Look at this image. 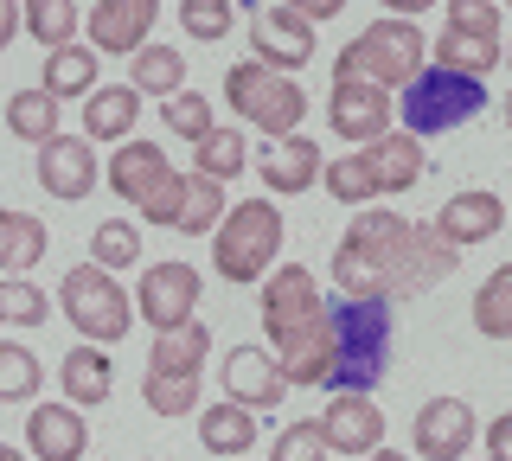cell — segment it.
Listing matches in <instances>:
<instances>
[{
	"mask_svg": "<svg viewBox=\"0 0 512 461\" xmlns=\"http://www.w3.org/2000/svg\"><path fill=\"white\" fill-rule=\"evenodd\" d=\"M340 250H352V257L372 269V282L391 301L436 289V282H448L455 263H461L429 225H416V218H404V212H384V205H365V212L352 218Z\"/></svg>",
	"mask_w": 512,
	"mask_h": 461,
	"instance_id": "cell-1",
	"label": "cell"
},
{
	"mask_svg": "<svg viewBox=\"0 0 512 461\" xmlns=\"http://www.w3.org/2000/svg\"><path fill=\"white\" fill-rule=\"evenodd\" d=\"M327 321H333V378L327 391H359L372 397V385L391 372V301H327Z\"/></svg>",
	"mask_w": 512,
	"mask_h": 461,
	"instance_id": "cell-2",
	"label": "cell"
},
{
	"mask_svg": "<svg viewBox=\"0 0 512 461\" xmlns=\"http://www.w3.org/2000/svg\"><path fill=\"white\" fill-rule=\"evenodd\" d=\"M429 173V154H423V141L416 135H384L372 141V148H359V154H340V161H327V173H320V186H327L340 205H372V199H391V193H410L416 180Z\"/></svg>",
	"mask_w": 512,
	"mask_h": 461,
	"instance_id": "cell-3",
	"label": "cell"
},
{
	"mask_svg": "<svg viewBox=\"0 0 512 461\" xmlns=\"http://www.w3.org/2000/svg\"><path fill=\"white\" fill-rule=\"evenodd\" d=\"M429 58V39L416 20H372L359 39L333 58V77H359V84H378V90H404Z\"/></svg>",
	"mask_w": 512,
	"mask_h": 461,
	"instance_id": "cell-4",
	"label": "cell"
},
{
	"mask_svg": "<svg viewBox=\"0 0 512 461\" xmlns=\"http://www.w3.org/2000/svg\"><path fill=\"white\" fill-rule=\"evenodd\" d=\"M282 257V212L276 199H244L224 212V225L212 231V263L224 282H263Z\"/></svg>",
	"mask_w": 512,
	"mask_h": 461,
	"instance_id": "cell-5",
	"label": "cell"
},
{
	"mask_svg": "<svg viewBox=\"0 0 512 461\" xmlns=\"http://www.w3.org/2000/svg\"><path fill=\"white\" fill-rule=\"evenodd\" d=\"M103 180H109V193H122L141 218H148V225L173 231V218H180V193H186V173L173 167L154 141H122V148L109 154Z\"/></svg>",
	"mask_w": 512,
	"mask_h": 461,
	"instance_id": "cell-6",
	"label": "cell"
},
{
	"mask_svg": "<svg viewBox=\"0 0 512 461\" xmlns=\"http://www.w3.org/2000/svg\"><path fill=\"white\" fill-rule=\"evenodd\" d=\"M224 103L237 109V122H244V129H263L269 141L295 135L301 116H308V90H301L295 77L256 65V58H244V65L224 71Z\"/></svg>",
	"mask_w": 512,
	"mask_h": 461,
	"instance_id": "cell-7",
	"label": "cell"
},
{
	"mask_svg": "<svg viewBox=\"0 0 512 461\" xmlns=\"http://www.w3.org/2000/svg\"><path fill=\"white\" fill-rule=\"evenodd\" d=\"M58 308H64V321L84 333V346H116L122 333L135 327V295H128L109 269H96V263L64 269Z\"/></svg>",
	"mask_w": 512,
	"mask_h": 461,
	"instance_id": "cell-8",
	"label": "cell"
},
{
	"mask_svg": "<svg viewBox=\"0 0 512 461\" xmlns=\"http://www.w3.org/2000/svg\"><path fill=\"white\" fill-rule=\"evenodd\" d=\"M480 109H487V84H480V77L429 65L404 84V135H416V141L448 135V129H461V122H474Z\"/></svg>",
	"mask_w": 512,
	"mask_h": 461,
	"instance_id": "cell-9",
	"label": "cell"
},
{
	"mask_svg": "<svg viewBox=\"0 0 512 461\" xmlns=\"http://www.w3.org/2000/svg\"><path fill=\"white\" fill-rule=\"evenodd\" d=\"M263 333H269V346L288 340V333H308L327 321V295H320V282L308 276V263H276L263 276Z\"/></svg>",
	"mask_w": 512,
	"mask_h": 461,
	"instance_id": "cell-10",
	"label": "cell"
},
{
	"mask_svg": "<svg viewBox=\"0 0 512 461\" xmlns=\"http://www.w3.org/2000/svg\"><path fill=\"white\" fill-rule=\"evenodd\" d=\"M199 289H205V276L192 263H180V257L148 263L141 269V289H135V314L154 333H173V327L199 321Z\"/></svg>",
	"mask_w": 512,
	"mask_h": 461,
	"instance_id": "cell-11",
	"label": "cell"
},
{
	"mask_svg": "<svg viewBox=\"0 0 512 461\" xmlns=\"http://www.w3.org/2000/svg\"><path fill=\"white\" fill-rule=\"evenodd\" d=\"M480 442V417L468 397H429L410 423V455L416 461H461Z\"/></svg>",
	"mask_w": 512,
	"mask_h": 461,
	"instance_id": "cell-12",
	"label": "cell"
},
{
	"mask_svg": "<svg viewBox=\"0 0 512 461\" xmlns=\"http://www.w3.org/2000/svg\"><path fill=\"white\" fill-rule=\"evenodd\" d=\"M327 129L372 148V141L391 135V90L359 84V77H333V97H327Z\"/></svg>",
	"mask_w": 512,
	"mask_h": 461,
	"instance_id": "cell-13",
	"label": "cell"
},
{
	"mask_svg": "<svg viewBox=\"0 0 512 461\" xmlns=\"http://www.w3.org/2000/svg\"><path fill=\"white\" fill-rule=\"evenodd\" d=\"M282 397H288V378L269 346H231L224 353V404H244L256 417H269Z\"/></svg>",
	"mask_w": 512,
	"mask_h": 461,
	"instance_id": "cell-14",
	"label": "cell"
},
{
	"mask_svg": "<svg viewBox=\"0 0 512 461\" xmlns=\"http://www.w3.org/2000/svg\"><path fill=\"white\" fill-rule=\"evenodd\" d=\"M160 0H96L90 7V52L96 58H135L141 45L154 39Z\"/></svg>",
	"mask_w": 512,
	"mask_h": 461,
	"instance_id": "cell-15",
	"label": "cell"
},
{
	"mask_svg": "<svg viewBox=\"0 0 512 461\" xmlns=\"http://www.w3.org/2000/svg\"><path fill=\"white\" fill-rule=\"evenodd\" d=\"M250 58L269 65V71H282V77L301 71L314 58V26L288 7H256L250 13Z\"/></svg>",
	"mask_w": 512,
	"mask_h": 461,
	"instance_id": "cell-16",
	"label": "cell"
},
{
	"mask_svg": "<svg viewBox=\"0 0 512 461\" xmlns=\"http://www.w3.org/2000/svg\"><path fill=\"white\" fill-rule=\"evenodd\" d=\"M320 436H327V455H372V449H384V410H378V397L340 391L327 410H320Z\"/></svg>",
	"mask_w": 512,
	"mask_h": 461,
	"instance_id": "cell-17",
	"label": "cell"
},
{
	"mask_svg": "<svg viewBox=\"0 0 512 461\" xmlns=\"http://www.w3.org/2000/svg\"><path fill=\"white\" fill-rule=\"evenodd\" d=\"M500 225H506V199H500V193H487V186H468V193H455V199L442 205V212H436V225H429V231H436L442 244L461 257V250L487 244V237L500 231Z\"/></svg>",
	"mask_w": 512,
	"mask_h": 461,
	"instance_id": "cell-18",
	"label": "cell"
},
{
	"mask_svg": "<svg viewBox=\"0 0 512 461\" xmlns=\"http://www.w3.org/2000/svg\"><path fill=\"white\" fill-rule=\"evenodd\" d=\"M96 180H103V173H96V141H84V135H52L39 148V186L52 199H90Z\"/></svg>",
	"mask_w": 512,
	"mask_h": 461,
	"instance_id": "cell-19",
	"label": "cell"
},
{
	"mask_svg": "<svg viewBox=\"0 0 512 461\" xmlns=\"http://www.w3.org/2000/svg\"><path fill=\"white\" fill-rule=\"evenodd\" d=\"M26 455H32V461H84V455H90L84 410H71V404H39V410L26 417Z\"/></svg>",
	"mask_w": 512,
	"mask_h": 461,
	"instance_id": "cell-20",
	"label": "cell"
},
{
	"mask_svg": "<svg viewBox=\"0 0 512 461\" xmlns=\"http://www.w3.org/2000/svg\"><path fill=\"white\" fill-rule=\"evenodd\" d=\"M256 173H263L269 193H308V186L327 173V161H320V148L308 135H282L263 148V161H256Z\"/></svg>",
	"mask_w": 512,
	"mask_h": 461,
	"instance_id": "cell-21",
	"label": "cell"
},
{
	"mask_svg": "<svg viewBox=\"0 0 512 461\" xmlns=\"http://www.w3.org/2000/svg\"><path fill=\"white\" fill-rule=\"evenodd\" d=\"M58 385L71 410H96L109 404V385H116V365H109V346H71L58 359Z\"/></svg>",
	"mask_w": 512,
	"mask_h": 461,
	"instance_id": "cell-22",
	"label": "cell"
},
{
	"mask_svg": "<svg viewBox=\"0 0 512 461\" xmlns=\"http://www.w3.org/2000/svg\"><path fill=\"white\" fill-rule=\"evenodd\" d=\"M141 122V90L135 84H103L84 97V141H128V129Z\"/></svg>",
	"mask_w": 512,
	"mask_h": 461,
	"instance_id": "cell-23",
	"label": "cell"
},
{
	"mask_svg": "<svg viewBox=\"0 0 512 461\" xmlns=\"http://www.w3.org/2000/svg\"><path fill=\"white\" fill-rule=\"evenodd\" d=\"M205 353H212V327L186 321V327H173V333H154L148 372L154 378H199L205 372Z\"/></svg>",
	"mask_w": 512,
	"mask_h": 461,
	"instance_id": "cell-24",
	"label": "cell"
},
{
	"mask_svg": "<svg viewBox=\"0 0 512 461\" xmlns=\"http://www.w3.org/2000/svg\"><path fill=\"white\" fill-rule=\"evenodd\" d=\"M199 442H205L218 461H244V455L256 449V410H244V404H205Z\"/></svg>",
	"mask_w": 512,
	"mask_h": 461,
	"instance_id": "cell-25",
	"label": "cell"
},
{
	"mask_svg": "<svg viewBox=\"0 0 512 461\" xmlns=\"http://www.w3.org/2000/svg\"><path fill=\"white\" fill-rule=\"evenodd\" d=\"M45 244H52V231H45L39 218L0 205V276H26V269H39Z\"/></svg>",
	"mask_w": 512,
	"mask_h": 461,
	"instance_id": "cell-26",
	"label": "cell"
},
{
	"mask_svg": "<svg viewBox=\"0 0 512 461\" xmlns=\"http://www.w3.org/2000/svg\"><path fill=\"white\" fill-rule=\"evenodd\" d=\"M45 97H52V103H84L90 97V90H96V52H90V45H58V52H45Z\"/></svg>",
	"mask_w": 512,
	"mask_h": 461,
	"instance_id": "cell-27",
	"label": "cell"
},
{
	"mask_svg": "<svg viewBox=\"0 0 512 461\" xmlns=\"http://www.w3.org/2000/svg\"><path fill=\"white\" fill-rule=\"evenodd\" d=\"M500 58H506V45L493 39V33H461V26H442V39H436V65L442 71H461V77H487Z\"/></svg>",
	"mask_w": 512,
	"mask_h": 461,
	"instance_id": "cell-28",
	"label": "cell"
},
{
	"mask_svg": "<svg viewBox=\"0 0 512 461\" xmlns=\"http://www.w3.org/2000/svg\"><path fill=\"white\" fill-rule=\"evenodd\" d=\"M180 77H186V58L173 52V45H154V39H148L135 58H128V84H135L141 97H160V103L180 97V90H186Z\"/></svg>",
	"mask_w": 512,
	"mask_h": 461,
	"instance_id": "cell-29",
	"label": "cell"
},
{
	"mask_svg": "<svg viewBox=\"0 0 512 461\" xmlns=\"http://www.w3.org/2000/svg\"><path fill=\"white\" fill-rule=\"evenodd\" d=\"M224 212H231L224 186L205 180V173H186V193H180V218H173V231H180V237H205V231L224 225Z\"/></svg>",
	"mask_w": 512,
	"mask_h": 461,
	"instance_id": "cell-30",
	"label": "cell"
},
{
	"mask_svg": "<svg viewBox=\"0 0 512 461\" xmlns=\"http://www.w3.org/2000/svg\"><path fill=\"white\" fill-rule=\"evenodd\" d=\"M244 161H250V141H244V129H212L205 141H192V173H205V180H237L244 173Z\"/></svg>",
	"mask_w": 512,
	"mask_h": 461,
	"instance_id": "cell-31",
	"label": "cell"
},
{
	"mask_svg": "<svg viewBox=\"0 0 512 461\" xmlns=\"http://www.w3.org/2000/svg\"><path fill=\"white\" fill-rule=\"evenodd\" d=\"M7 129L20 135V141H32V148H45V141L58 135V103L45 97L39 84H32V90H13V97H7Z\"/></svg>",
	"mask_w": 512,
	"mask_h": 461,
	"instance_id": "cell-32",
	"label": "cell"
},
{
	"mask_svg": "<svg viewBox=\"0 0 512 461\" xmlns=\"http://www.w3.org/2000/svg\"><path fill=\"white\" fill-rule=\"evenodd\" d=\"M20 33H32L45 52L71 45V33H77V0H20Z\"/></svg>",
	"mask_w": 512,
	"mask_h": 461,
	"instance_id": "cell-33",
	"label": "cell"
},
{
	"mask_svg": "<svg viewBox=\"0 0 512 461\" xmlns=\"http://www.w3.org/2000/svg\"><path fill=\"white\" fill-rule=\"evenodd\" d=\"M474 327L487 333V340H512V263H500L474 289Z\"/></svg>",
	"mask_w": 512,
	"mask_h": 461,
	"instance_id": "cell-34",
	"label": "cell"
},
{
	"mask_svg": "<svg viewBox=\"0 0 512 461\" xmlns=\"http://www.w3.org/2000/svg\"><path fill=\"white\" fill-rule=\"evenodd\" d=\"M90 263L96 269H135L141 263V225H128V218H103V225L90 231Z\"/></svg>",
	"mask_w": 512,
	"mask_h": 461,
	"instance_id": "cell-35",
	"label": "cell"
},
{
	"mask_svg": "<svg viewBox=\"0 0 512 461\" xmlns=\"http://www.w3.org/2000/svg\"><path fill=\"white\" fill-rule=\"evenodd\" d=\"M39 353L20 340H0V404H26L32 391H39Z\"/></svg>",
	"mask_w": 512,
	"mask_h": 461,
	"instance_id": "cell-36",
	"label": "cell"
},
{
	"mask_svg": "<svg viewBox=\"0 0 512 461\" xmlns=\"http://www.w3.org/2000/svg\"><path fill=\"white\" fill-rule=\"evenodd\" d=\"M45 314H52V295L39 289V282H20V276H7L0 282V327H45Z\"/></svg>",
	"mask_w": 512,
	"mask_h": 461,
	"instance_id": "cell-37",
	"label": "cell"
},
{
	"mask_svg": "<svg viewBox=\"0 0 512 461\" xmlns=\"http://www.w3.org/2000/svg\"><path fill=\"white\" fill-rule=\"evenodd\" d=\"M160 129H173L180 141H205L218 122H212V103H205L199 90H180V97L160 103Z\"/></svg>",
	"mask_w": 512,
	"mask_h": 461,
	"instance_id": "cell-38",
	"label": "cell"
},
{
	"mask_svg": "<svg viewBox=\"0 0 512 461\" xmlns=\"http://www.w3.org/2000/svg\"><path fill=\"white\" fill-rule=\"evenodd\" d=\"M141 404H148L154 417H192V410H199V378H154L148 372Z\"/></svg>",
	"mask_w": 512,
	"mask_h": 461,
	"instance_id": "cell-39",
	"label": "cell"
},
{
	"mask_svg": "<svg viewBox=\"0 0 512 461\" xmlns=\"http://www.w3.org/2000/svg\"><path fill=\"white\" fill-rule=\"evenodd\" d=\"M180 26H186L192 39L218 45L237 26V0H180Z\"/></svg>",
	"mask_w": 512,
	"mask_h": 461,
	"instance_id": "cell-40",
	"label": "cell"
},
{
	"mask_svg": "<svg viewBox=\"0 0 512 461\" xmlns=\"http://www.w3.org/2000/svg\"><path fill=\"white\" fill-rule=\"evenodd\" d=\"M269 461H327V436H320V417L314 423H288L276 436Z\"/></svg>",
	"mask_w": 512,
	"mask_h": 461,
	"instance_id": "cell-41",
	"label": "cell"
},
{
	"mask_svg": "<svg viewBox=\"0 0 512 461\" xmlns=\"http://www.w3.org/2000/svg\"><path fill=\"white\" fill-rule=\"evenodd\" d=\"M448 26H461V33H493V39H500V7H493V0H448Z\"/></svg>",
	"mask_w": 512,
	"mask_h": 461,
	"instance_id": "cell-42",
	"label": "cell"
},
{
	"mask_svg": "<svg viewBox=\"0 0 512 461\" xmlns=\"http://www.w3.org/2000/svg\"><path fill=\"white\" fill-rule=\"evenodd\" d=\"M480 442H487V455H493V461H512V410L480 429Z\"/></svg>",
	"mask_w": 512,
	"mask_h": 461,
	"instance_id": "cell-43",
	"label": "cell"
},
{
	"mask_svg": "<svg viewBox=\"0 0 512 461\" xmlns=\"http://www.w3.org/2000/svg\"><path fill=\"white\" fill-rule=\"evenodd\" d=\"M282 7H288V13H301L308 26H320V20H333V13H340L346 0H282Z\"/></svg>",
	"mask_w": 512,
	"mask_h": 461,
	"instance_id": "cell-44",
	"label": "cell"
},
{
	"mask_svg": "<svg viewBox=\"0 0 512 461\" xmlns=\"http://www.w3.org/2000/svg\"><path fill=\"white\" fill-rule=\"evenodd\" d=\"M20 39V0H0V52Z\"/></svg>",
	"mask_w": 512,
	"mask_h": 461,
	"instance_id": "cell-45",
	"label": "cell"
},
{
	"mask_svg": "<svg viewBox=\"0 0 512 461\" xmlns=\"http://www.w3.org/2000/svg\"><path fill=\"white\" fill-rule=\"evenodd\" d=\"M384 7H391V20H416V13H429L436 0H384Z\"/></svg>",
	"mask_w": 512,
	"mask_h": 461,
	"instance_id": "cell-46",
	"label": "cell"
},
{
	"mask_svg": "<svg viewBox=\"0 0 512 461\" xmlns=\"http://www.w3.org/2000/svg\"><path fill=\"white\" fill-rule=\"evenodd\" d=\"M365 461H410V455H397V449H372Z\"/></svg>",
	"mask_w": 512,
	"mask_h": 461,
	"instance_id": "cell-47",
	"label": "cell"
},
{
	"mask_svg": "<svg viewBox=\"0 0 512 461\" xmlns=\"http://www.w3.org/2000/svg\"><path fill=\"white\" fill-rule=\"evenodd\" d=\"M0 461H26V455H20V449H7V442H0Z\"/></svg>",
	"mask_w": 512,
	"mask_h": 461,
	"instance_id": "cell-48",
	"label": "cell"
},
{
	"mask_svg": "<svg viewBox=\"0 0 512 461\" xmlns=\"http://www.w3.org/2000/svg\"><path fill=\"white\" fill-rule=\"evenodd\" d=\"M506 129H512V97H506Z\"/></svg>",
	"mask_w": 512,
	"mask_h": 461,
	"instance_id": "cell-49",
	"label": "cell"
},
{
	"mask_svg": "<svg viewBox=\"0 0 512 461\" xmlns=\"http://www.w3.org/2000/svg\"><path fill=\"white\" fill-rule=\"evenodd\" d=\"M493 7H500V0H493Z\"/></svg>",
	"mask_w": 512,
	"mask_h": 461,
	"instance_id": "cell-50",
	"label": "cell"
},
{
	"mask_svg": "<svg viewBox=\"0 0 512 461\" xmlns=\"http://www.w3.org/2000/svg\"><path fill=\"white\" fill-rule=\"evenodd\" d=\"M506 58H512V52H506Z\"/></svg>",
	"mask_w": 512,
	"mask_h": 461,
	"instance_id": "cell-51",
	"label": "cell"
}]
</instances>
